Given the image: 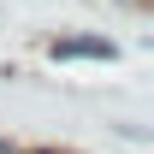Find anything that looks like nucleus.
<instances>
[{
    "instance_id": "3",
    "label": "nucleus",
    "mask_w": 154,
    "mask_h": 154,
    "mask_svg": "<svg viewBox=\"0 0 154 154\" xmlns=\"http://www.w3.org/2000/svg\"><path fill=\"white\" fill-rule=\"evenodd\" d=\"M125 6H148V0H125Z\"/></svg>"
},
{
    "instance_id": "1",
    "label": "nucleus",
    "mask_w": 154,
    "mask_h": 154,
    "mask_svg": "<svg viewBox=\"0 0 154 154\" xmlns=\"http://www.w3.org/2000/svg\"><path fill=\"white\" fill-rule=\"evenodd\" d=\"M48 54H54V59H101V65H113L119 48H113L107 36H54Z\"/></svg>"
},
{
    "instance_id": "2",
    "label": "nucleus",
    "mask_w": 154,
    "mask_h": 154,
    "mask_svg": "<svg viewBox=\"0 0 154 154\" xmlns=\"http://www.w3.org/2000/svg\"><path fill=\"white\" fill-rule=\"evenodd\" d=\"M0 154H24V148H18V142H6V136H0Z\"/></svg>"
}]
</instances>
